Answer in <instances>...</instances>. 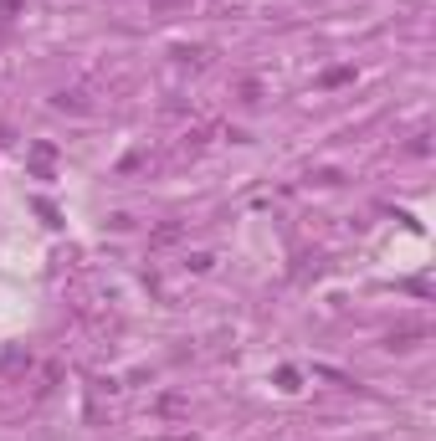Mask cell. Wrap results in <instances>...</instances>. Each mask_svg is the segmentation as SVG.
<instances>
[{
    "label": "cell",
    "instance_id": "obj_1",
    "mask_svg": "<svg viewBox=\"0 0 436 441\" xmlns=\"http://www.w3.org/2000/svg\"><path fill=\"white\" fill-rule=\"evenodd\" d=\"M426 339V328H406V334H396V339H390V349H416Z\"/></svg>",
    "mask_w": 436,
    "mask_h": 441
}]
</instances>
